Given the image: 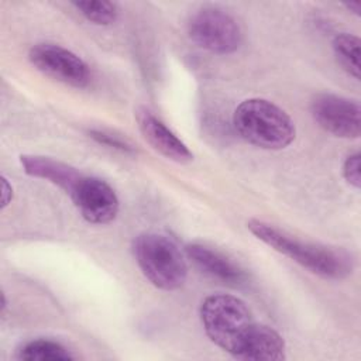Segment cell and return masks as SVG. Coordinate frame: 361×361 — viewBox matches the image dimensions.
Here are the masks:
<instances>
[{
	"label": "cell",
	"instance_id": "obj_14",
	"mask_svg": "<svg viewBox=\"0 0 361 361\" xmlns=\"http://www.w3.org/2000/svg\"><path fill=\"white\" fill-rule=\"evenodd\" d=\"M331 47L340 66L354 79H360V38L340 32L334 37Z\"/></svg>",
	"mask_w": 361,
	"mask_h": 361
},
{
	"label": "cell",
	"instance_id": "obj_13",
	"mask_svg": "<svg viewBox=\"0 0 361 361\" xmlns=\"http://www.w3.org/2000/svg\"><path fill=\"white\" fill-rule=\"evenodd\" d=\"M18 358L28 361H69L75 355L58 341L37 338L25 343L18 350Z\"/></svg>",
	"mask_w": 361,
	"mask_h": 361
},
{
	"label": "cell",
	"instance_id": "obj_15",
	"mask_svg": "<svg viewBox=\"0 0 361 361\" xmlns=\"http://www.w3.org/2000/svg\"><path fill=\"white\" fill-rule=\"evenodd\" d=\"M72 6L90 23L109 25L117 20L118 8L113 1H73Z\"/></svg>",
	"mask_w": 361,
	"mask_h": 361
},
{
	"label": "cell",
	"instance_id": "obj_3",
	"mask_svg": "<svg viewBox=\"0 0 361 361\" xmlns=\"http://www.w3.org/2000/svg\"><path fill=\"white\" fill-rule=\"evenodd\" d=\"M200 320L206 336L235 358L257 324L245 302L224 293L210 295L202 302Z\"/></svg>",
	"mask_w": 361,
	"mask_h": 361
},
{
	"label": "cell",
	"instance_id": "obj_8",
	"mask_svg": "<svg viewBox=\"0 0 361 361\" xmlns=\"http://www.w3.org/2000/svg\"><path fill=\"white\" fill-rule=\"evenodd\" d=\"M71 199L82 217L93 224H107L118 212V199L113 188L100 178L82 176Z\"/></svg>",
	"mask_w": 361,
	"mask_h": 361
},
{
	"label": "cell",
	"instance_id": "obj_10",
	"mask_svg": "<svg viewBox=\"0 0 361 361\" xmlns=\"http://www.w3.org/2000/svg\"><path fill=\"white\" fill-rule=\"evenodd\" d=\"M189 259L206 275L223 283L238 286L245 283L247 274L230 258L203 244L192 243L185 247Z\"/></svg>",
	"mask_w": 361,
	"mask_h": 361
},
{
	"label": "cell",
	"instance_id": "obj_12",
	"mask_svg": "<svg viewBox=\"0 0 361 361\" xmlns=\"http://www.w3.org/2000/svg\"><path fill=\"white\" fill-rule=\"evenodd\" d=\"M285 358V341L272 327L255 324L247 338L238 360L254 361H278Z\"/></svg>",
	"mask_w": 361,
	"mask_h": 361
},
{
	"label": "cell",
	"instance_id": "obj_19",
	"mask_svg": "<svg viewBox=\"0 0 361 361\" xmlns=\"http://www.w3.org/2000/svg\"><path fill=\"white\" fill-rule=\"evenodd\" d=\"M350 11L358 14L360 13V8H361V3L360 1H350V3H345L344 4Z\"/></svg>",
	"mask_w": 361,
	"mask_h": 361
},
{
	"label": "cell",
	"instance_id": "obj_17",
	"mask_svg": "<svg viewBox=\"0 0 361 361\" xmlns=\"http://www.w3.org/2000/svg\"><path fill=\"white\" fill-rule=\"evenodd\" d=\"M89 134L93 140H96L97 142L104 144L107 147H111V148H116V149H120V151H124V152L133 151V147L126 140H123L118 135H114L111 133L100 131V130H92V131H89Z\"/></svg>",
	"mask_w": 361,
	"mask_h": 361
},
{
	"label": "cell",
	"instance_id": "obj_11",
	"mask_svg": "<svg viewBox=\"0 0 361 361\" xmlns=\"http://www.w3.org/2000/svg\"><path fill=\"white\" fill-rule=\"evenodd\" d=\"M20 164L24 172L30 176L45 179L61 189H63L69 196L75 190L76 185L82 179V173L76 171L73 166L39 155H21Z\"/></svg>",
	"mask_w": 361,
	"mask_h": 361
},
{
	"label": "cell",
	"instance_id": "obj_7",
	"mask_svg": "<svg viewBox=\"0 0 361 361\" xmlns=\"http://www.w3.org/2000/svg\"><path fill=\"white\" fill-rule=\"evenodd\" d=\"M28 58L38 71L65 85L85 87L90 80L86 62L61 45L37 44L30 49Z\"/></svg>",
	"mask_w": 361,
	"mask_h": 361
},
{
	"label": "cell",
	"instance_id": "obj_1",
	"mask_svg": "<svg viewBox=\"0 0 361 361\" xmlns=\"http://www.w3.org/2000/svg\"><path fill=\"white\" fill-rule=\"evenodd\" d=\"M247 227L258 240L322 278L341 279L351 274V259L340 251L300 241L261 220H250Z\"/></svg>",
	"mask_w": 361,
	"mask_h": 361
},
{
	"label": "cell",
	"instance_id": "obj_6",
	"mask_svg": "<svg viewBox=\"0 0 361 361\" xmlns=\"http://www.w3.org/2000/svg\"><path fill=\"white\" fill-rule=\"evenodd\" d=\"M310 111L314 121L334 137H360L361 109L358 102L333 93H320L312 100Z\"/></svg>",
	"mask_w": 361,
	"mask_h": 361
},
{
	"label": "cell",
	"instance_id": "obj_18",
	"mask_svg": "<svg viewBox=\"0 0 361 361\" xmlns=\"http://www.w3.org/2000/svg\"><path fill=\"white\" fill-rule=\"evenodd\" d=\"M13 199V188L7 182V179L3 176L1 178V207L4 209Z\"/></svg>",
	"mask_w": 361,
	"mask_h": 361
},
{
	"label": "cell",
	"instance_id": "obj_4",
	"mask_svg": "<svg viewBox=\"0 0 361 361\" xmlns=\"http://www.w3.org/2000/svg\"><path fill=\"white\" fill-rule=\"evenodd\" d=\"M133 251L140 269L154 286L175 290L185 283L186 259L171 237L159 233H142L134 240Z\"/></svg>",
	"mask_w": 361,
	"mask_h": 361
},
{
	"label": "cell",
	"instance_id": "obj_2",
	"mask_svg": "<svg viewBox=\"0 0 361 361\" xmlns=\"http://www.w3.org/2000/svg\"><path fill=\"white\" fill-rule=\"evenodd\" d=\"M235 131L247 142L264 149L286 148L296 130L290 116L267 99H247L233 114Z\"/></svg>",
	"mask_w": 361,
	"mask_h": 361
},
{
	"label": "cell",
	"instance_id": "obj_5",
	"mask_svg": "<svg viewBox=\"0 0 361 361\" xmlns=\"http://www.w3.org/2000/svg\"><path fill=\"white\" fill-rule=\"evenodd\" d=\"M189 38L200 48L226 55L237 51L243 34L235 18L219 7H203L193 13L188 21Z\"/></svg>",
	"mask_w": 361,
	"mask_h": 361
},
{
	"label": "cell",
	"instance_id": "obj_16",
	"mask_svg": "<svg viewBox=\"0 0 361 361\" xmlns=\"http://www.w3.org/2000/svg\"><path fill=\"white\" fill-rule=\"evenodd\" d=\"M360 168H361V155L360 152H354L351 155H348L343 164V175L344 179L354 186L355 189L360 188L361 185V173H360Z\"/></svg>",
	"mask_w": 361,
	"mask_h": 361
},
{
	"label": "cell",
	"instance_id": "obj_9",
	"mask_svg": "<svg viewBox=\"0 0 361 361\" xmlns=\"http://www.w3.org/2000/svg\"><path fill=\"white\" fill-rule=\"evenodd\" d=\"M135 120L142 137L147 142L165 158L178 164H188L193 159V154L186 144L176 137L152 111L145 107L135 110Z\"/></svg>",
	"mask_w": 361,
	"mask_h": 361
}]
</instances>
